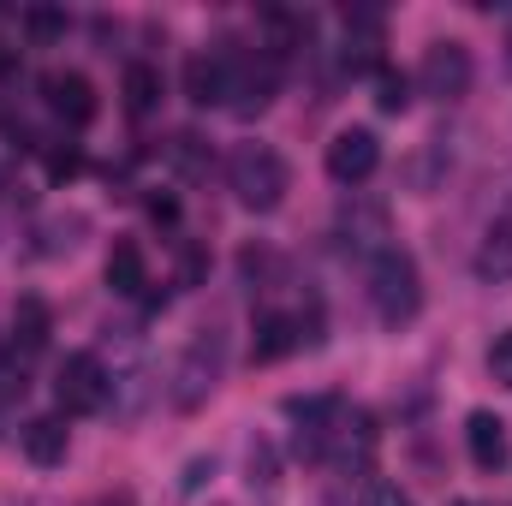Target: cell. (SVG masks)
I'll return each instance as SVG.
<instances>
[{
  "mask_svg": "<svg viewBox=\"0 0 512 506\" xmlns=\"http://www.w3.org/2000/svg\"><path fill=\"white\" fill-rule=\"evenodd\" d=\"M155 102H161V72L149 60H131L126 66V114L143 120V114H155Z\"/></svg>",
  "mask_w": 512,
  "mask_h": 506,
  "instance_id": "obj_18",
  "label": "cell"
},
{
  "mask_svg": "<svg viewBox=\"0 0 512 506\" xmlns=\"http://www.w3.org/2000/svg\"><path fill=\"white\" fill-rule=\"evenodd\" d=\"M447 167H453V149H447V137H429V149L411 161V191H423V197H429V191H435V179H441Z\"/></svg>",
  "mask_w": 512,
  "mask_h": 506,
  "instance_id": "obj_21",
  "label": "cell"
},
{
  "mask_svg": "<svg viewBox=\"0 0 512 506\" xmlns=\"http://www.w3.org/2000/svg\"><path fill=\"white\" fill-rule=\"evenodd\" d=\"M340 233H346V245H352V251H376L382 256L387 245V209L382 203H358V209H352V203H346V209H340Z\"/></svg>",
  "mask_w": 512,
  "mask_h": 506,
  "instance_id": "obj_14",
  "label": "cell"
},
{
  "mask_svg": "<svg viewBox=\"0 0 512 506\" xmlns=\"http://www.w3.org/2000/svg\"><path fill=\"white\" fill-rule=\"evenodd\" d=\"M203 477H215V453H209V459H191V465H185V483H179V489H185V495H197V489H203Z\"/></svg>",
  "mask_w": 512,
  "mask_h": 506,
  "instance_id": "obj_28",
  "label": "cell"
},
{
  "mask_svg": "<svg viewBox=\"0 0 512 506\" xmlns=\"http://www.w3.org/2000/svg\"><path fill=\"white\" fill-rule=\"evenodd\" d=\"M84 233H90V221H84V215H54V221H42V227H36V239H42L36 251H42V256H60V251H72Z\"/></svg>",
  "mask_w": 512,
  "mask_h": 506,
  "instance_id": "obj_20",
  "label": "cell"
},
{
  "mask_svg": "<svg viewBox=\"0 0 512 506\" xmlns=\"http://www.w3.org/2000/svg\"><path fill=\"white\" fill-rule=\"evenodd\" d=\"M227 185L251 215H274L286 203V191H292V167H286V155L274 143H239L227 155Z\"/></svg>",
  "mask_w": 512,
  "mask_h": 506,
  "instance_id": "obj_2",
  "label": "cell"
},
{
  "mask_svg": "<svg viewBox=\"0 0 512 506\" xmlns=\"http://www.w3.org/2000/svg\"><path fill=\"white\" fill-rule=\"evenodd\" d=\"M376 108H382V114H405V108H411V78H405V72L376 66Z\"/></svg>",
  "mask_w": 512,
  "mask_h": 506,
  "instance_id": "obj_23",
  "label": "cell"
},
{
  "mask_svg": "<svg viewBox=\"0 0 512 506\" xmlns=\"http://www.w3.org/2000/svg\"><path fill=\"white\" fill-rule=\"evenodd\" d=\"M48 334H54L48 304H42V298H18V310H12V334H6V340H12L18 352H30V358H36V352L48 346Z\"/></svg>",
  "mask_w": 512,
  "mask_h": 506,
  "instance_id": "obj_16",
  "label": "cell"
},
{
  "mask_svg": "<svg viewBox=\"0 0 512 506\" xmlns=\"http://www.w3.org/2000/svg\"><path fill=\"white\" fill-rule=\"evenodd\" d=\"M18 441H24V459H30V465H42V471L66 465V447H72V435H66V423H60V417H30V423L18 429Z\"/></svg>",
  "mask_w": 512,
  "mask_h": 506,
  "instance_id": "obj_13",
  "label": "cell"
},
{
  "mask_svg": "<svg viewBox=\"0 0 512 506\" xmlns=\"http://www.w3.org/2000/svg\"><path fill=\"white\" fill-rule=\"evenodd\" d=\"M447 506H489V501H447Z\"/></svg>",
  "mask_w": 512,
  "mask_h": 506,
  "instance_id": "obj_31",
  "label": "cell"
},
{
  "mask_svg": "<svg viewBox=\"0 0 512 506\" xmlns=\"http://www.w3.org/2000/svg\"><path fill=\"white\" fill-rule=\"evenodd\" d=\"M370 304H376V316H382L387 328L417 322V310H423V274H417L411 251L387 245L382 256H370Z\"/></svg>",
  "mask_w": 512,
  "mask_h": 506,
  "instance_id": "obj_3",
  "label": "cell"
},
{
  "mask_svg": "<svg viewBox=\"0 0 512 506\" xmlns=\"http://www.w3.org/2000/svg\"><path fill=\"white\" fill-rule=\"evenodd\" d=\"M364 506H417V501H411L399 483H387V477H370V483H364Z\"/></svg>",
  "mask_w": 512,
  "mask_h": 506,
  "instance_id": "obj_25",
  "label": "cell"
},
{
  "mask_svg": "<svg viewBox=\"0 0 512 506\" xmlns=\"http://www.w3.org/2000/svg\"><path fill=\"white\" fill-rule=\"evenodd\" d=\"M24 387H30V352H18L12 340H0V405L24 399Z\"/></svg>",
  "mask_w": 512,
  "mask_h": 506,
  "instance_id": "obj_22",
  "label": "cell"
},
{
  "mask_svg": "<svg viewBox=\"0 0 512 506\" xmlns=\"http://www.w3.org/2000/svg\"><path fill=\"white\" fill-rule=\"evenodd\" d=\"M78 167H84V155H78L72 143H66V149H48V179H72Z\"/></svg>",
  "mask_w": 512,
  "mask_h": 506,
  "instance_id": "obj_27",
  "label": "cell"
},
{
  "mask_svg": "<svg viewBox=\"0 0 512 506\" xmlns=\"http://www.w3.org/2000/svg\"><path fill=\"white\" fill-rule=\"evenodd\" d=\"M471 268H477L483 286H512V203L489 221V233H483V245L471 256Z\"/></svg>",
  "mask_w": 512,
  "mask_h": 506,
  "instance_id": "obj_9",
  "label": "cell"
},
{
  "mask_svg": "<svg viewBox=\"0 0 512 506\" xmlns=\"http://www.w3.org/2000/svg\"><path fill=\"white\" fill-rule=\"evenodd\" d=\"M108 393H114V376H108V364H102L96 352H72V358L60 364V376H54V399H60V411H72V417L102 411Z\"/></svg>",
  "mask_w": 512,
  "mask_h": 506,
  "instance_id": "obj_6",
  "label": "cell"
},
{
  "mask_svg": "<svg viewBox=\"0 0 512 506\" xmlns=\"http://www.w3.org/2000/svg\"><path fill=\"white\" fill-rule=\"evenodd\" d=\"M24 30H30L36 42H54V36L66 30V12H54V6H30V12H24Z\"/></svg>",
  "mask_w": 512,
  "mask_h": 506,
  "instance_id": "obj_24",
  "label": "cell"
},
{
  "mask_svg": "<svg viewBox=\"0 0 512 506\" xmlns=\"http://www.w3.org/2000/svg\"><path fill=\"white\" fill-rule=\"evenodd\" d=\"M245 483H251L256 501H274V495H280V447H274V441H251Z\"/></svg>",
  "mask_w": 512,
  "mask_h": 506,
  "instance_id": "obj_17",
  "label": "cell"
},
{
  "mask_svg": "<svg viewBox=\"0 0 512 506\" xmlns=\"http://www.w3.org/2000/svg\"><path fill=\"white\" fill-rule=\"evenodd\" d=\"M167 167H173L179 179H209V143H203L197 131H179V137L167 143Z\"/></svg>",
  "mask_w": 512,
  "mask_h": 506,
  "instance_id": "obj_19",
  "label": "cell"
},
{
  "mask_svg": "<svg viewBox=\"0 0 512 506\" xmlns=\"http://www.w3.org/2000/svg\"><path fill=\"white\" fill-rule=\"evenodd\" d=\"M42 96H48V108H54L66 126H90V120H96V84H90L84 72H48V78H42Z\"/></svg>",
  "mask_w": 512,
  "mask_h": 506,
  "instance_id": "obj_8",
  "label": "cell"
},
{
  "mask_svg": "<svg viewBox=\"0 0 512 506\" xmlns=\"http://www.w3.org/2000/svg\"><path fill=\"white\" fill-rule=\"evenodd\" d=\"M108 292H120V298H143V286H149V262H143V251L131 245V239H120L114 251H108Z\"/></svg>",
  "mask_w": 512,
  "mask_h": 506,
  "instance_id": "obj_15",
  "label": "cell"
},
{
  "mask_svg": "<svg viewBox=\"0 0 512 506\" xmlns=\"http://www.w3.org/2000/svg\"><path fill=\"white\" fill-rule=\"evenodd\" d=\"M221 60H227V114L233 120H256V114H268V102H274V66L262 60V54H239V48H227L221 42Z\"/></svg>",
  "mask_w": 512,
  "mask_h": 506,
  "instance_id": "obj_4",
  "label": "cell"
},
{
  "mask_svg": "<svg viewBox=\"0 0 512 506\" xmlns=\"http://www.w3.org/2000/svg\"><path fill=\"white\" fill-rule=\"evenodd\" d=\"M298 346H304L298 316H286V310L256 316V328H251V364H280V358H286V352H298Z\"/></svg>",
  "mask_w": 512,
  "mask_h": 506,
  "instance_id": "obj_11",
  "label": "cell"
},
{
  "mask_svg": "<svg viewBox=\"0 0 512 506\" xmlns=\"http://www.w3.org/2000/svg\"><path fill=\"white\" fill-rule=\"evenodd\" d=\"M149 215H155V221H179V203H173V197H149Z\"/></svg>",
  "mask_w": 512,
  "mask_h": 506,
  "instance_id": "obj_29",
  "label": "cell"
},
{
  "mask_svg": "<svg viewBox=\"0 0 512 506\" xmlns=\"http://www.w3.org/2000/svg\"><path fill=\"white\" fill-rule=\"evenodd\" d=\"M489 376L501 381V387H512V328L495 334V346H489Z\"/></svg>",
  "mask_w": 512,
  "mask_h": 506,
  "instance_id": "obj_26",
  "label": "cell"
},
{
  "mask_svg": "<svg viewBox=\"0 0 512 506\" xmlns=\"http://www.w3.org/2000/svg\"><path fill=\"white\" fill-rule=\"evenodd\" d=\"M185 102H197V108H221L227 102V60H221V48L185 60Z\"/></svg>",
  "mask_w": 512,
  "mask_h": 506,
  "instance_id": "obj_12",
  "label": "cell"
},
{
  "mask_svg": "<svg viewBox=\"0 0 512 506\" xmlns=\"http://www.w3.org/2000/svg\"><path fill=\"white\" fill-rule=\"evenodd\" d=\"M471 78H477V60L465 42H429L423 48V66H417V90L435 96V102H465L471 96Z\"/></svg>",
  "mask_w": 512,
  "mask_h": 506,
  "instance_id": "obj_5",
  "label": "cell"
},
{
  "mask_svg": "<svg viewBox=\"0 0 512 506\" xmlns=\"http://www.w3.org/2000/svg\"><path fill=\"white\" fill-rule=\"evenodd\" d=\"M507 66H512V54H507Z\"/></svg>",
  "mask_w": 512,
  "mask_h": 506,
  "instance_id": "obj_32",
  "label": "cell"
},
{
  "mask_svg": "<svg viewBox=\"0 0 512 506\" xmlns=\"http://www.w3.org/2000/svg\"><path fill=\"white\" fill-rule=\"evenodd\" d=\"M465 447H471V465H477V471H501L512 459L507 423H501L495 411H471V417H465Z\"/></svg>",
  "mask_w": 512,
  "mask_h": 506,
  "instance_id": "obj_10",
  "label": "cell"
},
{
  "mask_svg": "<svg viewBox=\"0 0 512 506\" xmlns=\"http://www.w3.org/2000/svg\"><path fill=\"white\" fill-rule=\"evenodd\" d=\"M90 506H131L126 495H102V501H90Z\"/></svg>",
  "mask_w": 512,
  "mask_h": 506,
  "instance_id": "obj_30",
  "label": "cell"
},
{
  "mask_svg": "<svg viewBox=\"0 0 512 506\" xmlns=\"http://www.w3.org/2000/svg\"><path fill=\"white\" fill-rule=\"evenodd\" d=\"M227 376V334L221 328H197L167 376V405L173 411H203L215 399V387Z\"/></svg>",
  "mask_w": 512,
  "mask_h": 506,
  "instance_id": "obj_1",
  "label": "cell"
},
{
  "mask_svg": "<svg viewBox=\"0 0 512 506\" xmlns=\"http://www.w3.org/2000/svg\"><path fill=\"white\" fill-rule=\"evenodd\" d=\"M376 167H382V137L376 131L370 126L334 131V143H328V179L334 185H364Z\"/></svg>",
  "mask_w": 512,
  "mask_h": 506,
  "instance_id": "obj_7",
  "label": "cell"
}]
</instances>
